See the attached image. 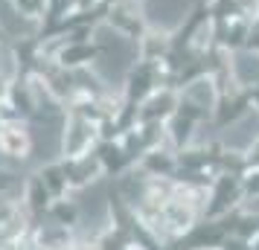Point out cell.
Masks as SVG:
<instances>
[{"instance_id":"1","label":"cell","mask_w":259,"mask_h":250,"mask_svg":"<svg viewBox=\"0 0 259 250\" xmlns=\"http://www.w3.org/2000/svg\"><path fill=\"white\" fill-rule=\"evenodd\" d=\"M15 9H12V3L9 0H0V26L6 29V32H21V24L15 21Z\"/></svg>"}]
</instances>
